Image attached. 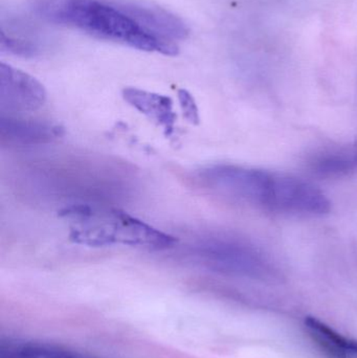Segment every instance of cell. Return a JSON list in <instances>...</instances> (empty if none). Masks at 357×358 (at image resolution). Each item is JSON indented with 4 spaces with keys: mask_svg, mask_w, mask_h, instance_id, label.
<instances>
[{
    "mask_svg": "<svg viewBox=\"0 0 357 358\" xmlns=\"http://www.w3.org/2000/svg\"><path fill=\"white\" fill-rule=\"evenodd\" d=\"M34 10L45 20L79 29L99 39L147 52L177 56L176 42L145 29L117 3L104 0H35Z\"/></svg>",
    "mask_w": 357,
    "mask_h": 358,
    "instance_id": "obj_1",
    "label": "cell"
},
{
    "mask_svg": "<svg viewBox=\"0 0 357 358\" xmlns=\"http://www.w3.org/2000/svg\"><path fill=\"white\" fill-rule=\"evenodd\" d=\"M314 176L339 178L357 172V143L352 146L316 155L310 164Z\"/></svg>",
    "mask_w": 357,
    "mask_h": 358,
    "instance_id": "obj_11",
    "label": "cell"
},
{
    "mask_svg": "<svg viewBox=\"0 0 357 358\" xmlns=\"http://www.w3.org/2000/svg\"><path fill=\"white\" fill-rule=\"evenodd\" d=\"M189 258L224 275L268 280L276 275L263 252L242 238L212 233L196 238L187 248Z\"/></svg>",
    "mask_w": 357,
    "mask_h": 358,
    "instance_id": "obj_3",
    "label": "cell"
},
{
    "mask_svg": "<svg viewBox=\"0 0 357 358\" xmlns=\"http://www.w3.org/2000/svg\"><path fill=\"white\" fill-rule=\"evenodd\" d=\"M64 134V128L37 120L16 115H0V144L2 146H37L50 144Z\"/></svg>",
    "mask_w": 357,
    "mask_h": 358,
    "instance_id": "obj_7",
    "label": "cell"
},
{
    "mask_svg": "<svg viewBox=\"0 0 357 358\" xmlns=\"http://www.w3.org/2000/svg\"><path fill=\"white\" fill-rule=\"evenodd\" d=\"M263 208L277 213L321 216L330 212L331 202L320 189L308 181L272 173Z\"/></svg>",
    "mask_w": 357,
    "mask_h": 358,
    "instance_id": "obj_5",
    "label": "cell"
},
{
    "mask_svg": "<svg viewBox=\"0 0 357 358\" xmlns=\"http://www.w3.org/2000/svg\"><path fill=\"white\" fill-rule=\"evenodd\" d=\"M0 358H80V355L54 345L8 342L0 345Z\"/></svg>",
    "mask_w": 357,
    "mask_h": 358,
    "instance_id": "obj_12",
    "label": "cell"
},
{
    "mask_svg": "<svg viewBox=\"0 0 357 358\" xmlns=\"http://www.w3.org/2000/svg\"><path fill=\"white\" fill-rule=\"evenodd\" d=\"M304 323L308 336L327 358H357V341L342 336L316 317H307Z\"/></svg>",
    "mask_w": 357,
    "mask_h": 358,
    "instance_id": "obj_10",
    "label": "cell"
},
{
    "mask_svg": "<svg viewBox=\"0 0 357 358\" xmlns=\"http://www.w3.org/2000/svg\"><path fill=\"white\" fill-rule=\"evenodd\" d=\"M71 221V241L90 248L122 245L166 250L177 245L178 240L132 217L119 208L99 204L73 203L59 213Z\"/></svg>",
    "mask_w": 357,
    "mask_h": 358,
    "instance_id": "obj_2",
    "label": "cell"
},
{
    "mask_svg": "<svg viewBox=\"0 0 357 358\" xmlns=\"http://www.w3.org/2000/svg\"><path fill=\"white\" fill-rule=\"evenodd\" d=\"M177 98L184 119H186L191 125H199V123H201V117H199L198 107H197L194 96L187 90H180L177 92Z\"/></svg>",
    "mask_w": 357,
    "mask_h": 358,
    "instance_id": "obj_14",
    "label": "cell"
},
{
    "mask_svg": "<svg viewBox=\"0 0 357 358\" xmlns=\"http://www.w3.org/2000/svg\"><path fill=\"white\" fill-rule=\"evenodd\" d=\"M122 96L130 106L163 128L166 136L174 134L176 115L171 98L136 87L124 88Z\"/></svg>",
    "mask_w": 357,
    "mask_h": 358,
    "instance_id": "obj_9",
    "label": "cell"
},
{
    "mask_svg": "<svg viewBox=\"0 0 357 358\" xmlns=\"http://www.w3.org/2000/svg\"><path fill=\"white\" fill-rule=\"evenodd\" d=\"M196 176L203 187L215 193L263 208L272 173L254 168L218 164L203 168Z\"/></svg>",
    "mask_w": 357,
    "mask_h": 358,
    "instance_id": "obj_4",
    "label": "cell"
},
{
    "mask_svg": "<svg viewBox=\"0 0 357 358\" xmlns=\"http://www.w3.org/2000/svg\"><path fill=\"white\" fill-rule=\"evenodd\" d=\"M46 90L33 76L0 64V110L1 113H33L43 106Z\"/></svg>",
    "mask_w": 357,
    "mask_h": 358,
    "instance_id": "obj_6",
    "label": "cell"
},
{
    "mask_svg": "<svg viewBox=\"0 0 357 358\" xmlns=\"http://www.w3.org/2000/svg\"><path fill=\"white\" fill-rule=\"evenodd\" d=\"M80 358H92V357H82V355H80Z\"/></svg>",
    "mask_w": 357,
    "mask_h": 358,
    "instance_id": "obj_15",
    "label": "cell"
},
{
    "mask_svg": "<svg viewBox=\"0 0 357 358\" xmlns=\"http://www.w3.org/2000/svg\"><path fill=\"white\" fill-rule=\"evenodd\" d=\"M117 4L145 29L166 39L176 42V40L186 39L190 33L182 19L159 6L138 1Z\"/></svg>",
    "mask_w": 357,
    "mask_h": 358,
    "instance_id": "obj_8",
    "label": "cell"
},
{
    "mask_svg": "<svg viewBox=\"0 0 357 358\" xmlns=\"http://www.w3.org/2000/svg\"><path fill=\"white\" fill-rule=\"evenodd\" d=\"M1 50H8L10 54L25 57V58L35 57L38 54V50L35 45L24 40H18L6 36L4 31L1 33Z\"/></svg>",
    "mask_w": 357,
    "mask_h": 358,
    "instance_id": "obj_13",
    "label": "cell"
}]
</instances>
